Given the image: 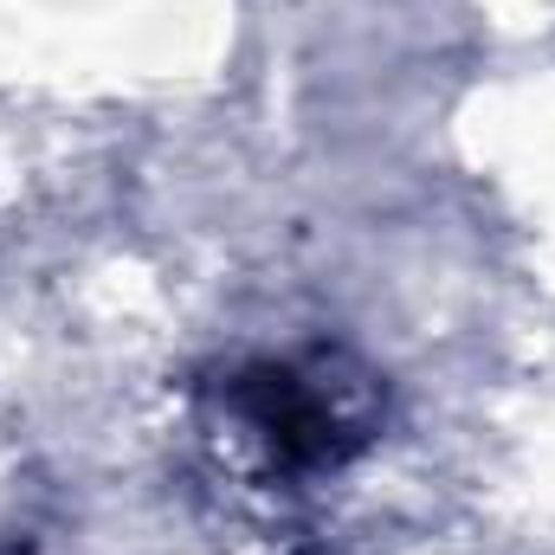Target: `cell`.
I'll return each instance as SVG.
<instances>
[{
  "label": "cell",
  "instance_id": "cell-1",
  "mask_svg": "<svg viewBox=\"0 0 555 555\" xmlns=\"http://www.w3.org/2000/svg\"><path fill=\"white\" fill-rule=\"evenodd\" d=\"M233 414L240 426L272 452L278 465H336L343 452H356L369 433V395L362 382H343L336 362H278L253 369L233 388Z\"/></svg>",
  "mask_w": 555,
  "mask_h": 555
}]
</instances>
